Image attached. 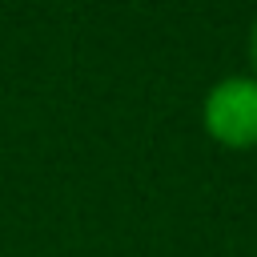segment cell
Wrapping results in <instances>:
<instances>
[{
	"label": "cell",
	"mask_w": 257,
	"mask_h": 257,
	"mask_svg": "<svg viewBox=\"0 0 257 257\" xmlns=\"http://www.w3.org/2000/svg\"><path fill=\"white\" fill-rule=\"evenodd\" d=\"M205 128L229 149L257 145V76H225L205 96Z\"/></svg>",
	"instance_id": "1"
},
{
	"label": "cell",
	"mask_w": 257,
	"mask_h": 257,
	"mask_svg": "<svg viewBox=\"0 0 257 257\" xmlns=\"http://www.w3.org/2000/svg\"><path fill=\"white\" fill-rule=\"evenodd\" d=\"M249 52H253V64H257V24H253V36H249Z\"/></svg>",
	"instance_id": "2"
}]
</instances>
